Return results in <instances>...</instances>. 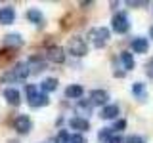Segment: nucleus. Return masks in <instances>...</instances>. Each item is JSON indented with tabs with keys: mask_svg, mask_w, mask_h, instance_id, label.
Segmentation results:
<instances>
[{
	"mask_svg": "<svg viewBox=\"0 0 153 143\" xmlns=\"http://www.w3.org/2000/svg\"><path fill=\"white\" fill-rule=\"evenodd\" d=\"M29 74H31L29 65L25 61H21V63H17L13 69H10L8 73L4 74V80H6V82H17V80H25Z\"/></svg>",
	"mask_w": 153,
	"mask_h": 143,
	"instance_id": "f257e3e1",
	"label": "nucleus"
},
{
	"mask_svg": "<svg viewBox=\"0 0 153 143\" xmlns=\"http://www.w3.org/2000/svg\"><path fill=\"white\" fill-rule=\"evenodd\" d=\"M67 50H69L71 55L82 57V55L88 54V44H86L80 36H73V38H69V42H67Z\"/></svg>",
	"mask_w": 153,
	"mask_h": 143,
	"instance_id": "f03ea898",
	"label": "nucleus"
},
{
	"mask_svg": "<svg viewBox=\"0 0 153 143\" xmlns=\"http://www.w3.org/2000/svg\"><path fill=\"white\" fill-rule=\"evenodd\" d=\"M88 38L92 40V44L96 48H103L109 40V29L107 27H96L88 32Z\"/></svg>",
	"mask_w": 153,
	"mask_h": 143,
	"instance_id": "7ed1b4c3",
	"label": "nucleus"
},
{
	"mask_svg": "<svg viewBox=\"0 0 153 143\" xmlns=\"http://www.w3.org/2000/svg\"><path fill=\"white\" fill-rule=\"evenodd\" d=\"M113 31L117 32V35H124V32L128 31V27H130V23H128V15L124 12H119L113 15Z\"/></svg>",
	"mask_w": 153,
	"mask_h": 143,
	"instance_id": "20e7f679",
	"label": "nucleus"
},
{
	"mask_svg": "<svg viewBox=\"0 0 153 143\" xmlns=\"http://www.w3.org/2000/svg\"><path fill=\"white\" fill-rule=\"evenodd\" d=\"M13 128H16L17 133H21V136H27V133L33 130V120L27 116V114H19L16 120H13Z\"/></svg>",
	"mask_w": 153,
	"mask_h": 143,
	"instance_id": "39448f33",
	"label": "nucleus"
},
{
	"mask_svg": "<svg viewBox=\"0 0 153 143\" xmlns=\"http://www.w3.org/2000/svg\"><path fill=\"white\" fill-rule=\"evenodd\" d=\"M46 57L52 61V63H63L65 61V52H63V48L61 46H50L46 50Z\"/></svg>",
	"mask_w": 153,
	"mask_h": 143,
	"instance_id": "423d86ee",
	"label": "nucleus"
},
{
	"mask_svg": "<svg viewBox=\"0 0 153 143\" xmlns=\"http://www.w3.org/2000/svg\"><path fill=\"white\" fill-rule=\"evenodd\" d=\"M107 99H109V94L105 90H92L90 92V101L92 105H107Z\"/></svg>",
	"mask_w": 153,
	"mask_h": 143,
	"instance_id": "0eeeda50",
	"label": "nucleus"
},
{
	"mask_svg": "<svg viewBox=\"0 0 153 143\" xmlns=\"http://www.w3.org/2000/svg\"><path fill=\"white\" fill-rule=\"evenodd\" d=\"M16 21V10L12 6H4L0 8V23L2 25H10V23Z\"/></svg>",
	"mask_w": 153,
	"mask_h": 143,
	"instance_id": "6e6552de",
	"label": "nucleus"
},
{
	"mask_svg": "<svg viewBox=\"0 0 153 143\" xmlns=\"http://www.w3.org/2000/svg\"><path fill=\"white\" fill-rule=\"evenodd\" d=\"M2 95H4V99H6L10 105H13V107H17V105L21 103V94H19L16 88H6L2 92Z\"/></svg>",
	"mask_w": 153,
	"mask_h": 143,
	"instance_id": "1a4fd4ad",
	"label": "nucleus"
},
{
	"mask_svg": "<svg viewBox=\"0 0 153 143\" xmlns=\"http://www.w3.org/2000/svg\"><path fill=\"white\" fill-rule=\"evenodd\" d=\"M69 126L73 128V130H76V132H84V130H88L90 128V122L86 120V118H80V116H75V118H71L69 120Z\"/></svg>",
	"mask_w": 153,
	"mask_h": 143,
	"instance_id": "9d476101",
	"label": "nucleus"
},
{
	"mask_svg": "<svg viewBox=\"0 0 153 143\" xmlns=\"http://www.w3.org/2000/svg\"><path fill=\"white\" fill-rule=\"evenodd\" d=\"M29 71H31V73H40V71H44L46 69V61L44 59H40V57H31V59H29Z\"/></svg>",
	"mask_w": 153,
	"mask_h": 143,
	"instance_id": "9b49d317",
	"label": "nucleus"
},
{
	"mask_svg": "<svg viewBox=\"0 0 153 143\" xmlns=\"http://www.w3.org/2000/svg\"><path fill=\"white\" fill-rule=\"evenodd\" d=\"M117 116H119L117 105H105L102 109V118H105V120H117Z\"/></svg>",
	"mask_w": 153,
	"mask_h": 143,
	"instance_id": "f8f14e48",
	"label": "nucleus"
},
{
	"mask_svg": "<svg viewBox=\"0 0 153 143\" xmlns=\"http://www.w3.org/2000/svg\"><path fill=\"white\" fill-rule=\"evenodd\" d=\"M147 48H149V44H147V38L138 36V38H134V40H132V50L136 52V54H146Z\"/></svg>",
	"mask_w": 153,
	"mask_h": 143,
	"instance_id": "ddd939ff",
	"label": "nucleus"
},
{
	"mask_svg": "<svg viewBox=\"0 0 153 143\" xmlns=\"http://www.w3.org/2000/svg\"><path fill=\"white\" fill-rule=\"evenodd\" d=\"M82 94H84V88L79 86V84H71L69 88L65 90V95L69 99H79V97H82Z\"/></svg>",
	"mask_w": 153,
	"mask_h": 143,
	"instance_id": "4468645a",
	"label": "nucleus"
},
{
	"mask_svg": "<svg viewBox=\"0 0 153 143\" xmlns=\"http://www.w3.org/2000/svg\"><path fill=\"white\" fill-rule=\"evenodd\" d=\"M4 46H8V48H21L23 46L21 35H8V36H4Z\"/></svg>",
	"mask_w": 153,
	"mask_h": 143,
	"instance_id": "2eb2a0df",
	"label": "nucleus"
},
{
	"mask_svg": "<svg viewBox=\"0 0 153 143\" xmlns=\"http://www.w3.org/2000/svg\"><path fill=\"white\" fill-rule=\"evenodd\" d=\"M48 103H50L48 95H46V94H40V92H38L33 99H29V105H31V107H35V109H36V107H46Z\"/></svg>",
	"mask_w": 153,
	"mask_h": 143,
	"instance_id": "dca6fc26",
	"label": "nucleus"
},
{
	"mask_svg": "<svg viewBox=\"0 0 153 143\" xmlns=\"http://www.w3.org/2000/svg\"><path fill=\"white\" fill-rule=\"evenodd\" d=\"M27 19L31 23H35V25H44V15L40 13V10H29L27 12Z\"/></svg>",
	"mask_w": 153,
	"mask_h": 143,
	"instance_id": "f3484780",
	"label": "nucleus"
},
{
	"mask_svg": "<svg viewBox=\"0 0 153 143\" xmlns=\"http://www.w3.org/2000/svg\"><path fill=\"white\" fill-rule=\"evenodd\" d=\"M40 88H42V92H44V94H48V92H56L57 80H56V78H44V80H42V84H40Z\"/></svg>",
	"mask_w": 153,
	"mask_h": 143,
	"instance_id": "a211bd4d",
	"label": "nucleus"
},
{
	"mask_svg": "<svg viewBox=\"0 0 153 143\" xmlns=\"http://www.w3.org/2000/svg\"><path fill=\"white\" fill-rule=\"evenodd\" d=\"M121 61H123V65H124V69H126V71L134 69V65H136L130 52H123V54H121Z\"/></svg>",
	"mask_w": 153,
	"mask_h": 143,
	"instance_id": "6ab92c4d",
	"label": "nucleus"
},
{
	"mask_svg": "<svg viewBox=\"0 0 153 143\" xmlns=\"http://www.w3.org/2000/svg\"><path fill=\"white\" fill-rule=\"evenodd\" d=\"M76 111L84 113V114H90V113H92V101H84V99H80L79 105H76Z\"/></svg>",
	"mask_w": 153,
	"mask_h": 143,
	"instance_id": "aec40b11",
	"label": "nucleus"
},
{
	"mask_svg": "<svg viewBox=\"0 0 153 143\" xmlns=\"http://www.w3.org/2000/svg\"><path fill=\"white\" fill-rule=\"evenodd\" d=\"M111 133H113L111 128H102V130H100V133H98V139H100V141H107L109 137H111Z\"/></svg>",
	"mask_w": 153,
	"mask_h": 143,
	"instance_id": "412c9836",
	"label": "nucleus"
},
{
	"mask_svg": "<svg viewBox=\"0 0 153 143\" xmlns=\"http://www.w3.org/2000/svg\"><path fill=\"white\" fill-rule=\"evenodd\" d=\"M25 94H27V99H33L38 94V88H36L35 84H27L25 86Z\"/></svg>",
	"mask_w": 153,
	"mask_h": 143,
	"instance_id": "4be33fe9",
	"label": "nucleus"
},
{
	"mask_svg": "<svg viewBox=\"0 0 153 143\" xmlns=\"http://www.w3.org/2000/svg\"><path fill=\"white\" fill-rule=\"evenodd\" d=\"M132 92L138 95V97H146V94H143V84L142 82H136L132 86Z\"/></svg>",
	"mask_w": 153,
	"mask_h": 143,
	"instance_id": "5701e85b",
	"label": "nucleus"
},
{
	"mask_svg": "<svg viewBox=\"0 0 153 143\" xmlns=\"http://www.w3.org/2000/svg\"><path fill=\"white\" fill-rule=\"evenodd\" d=\"M69 133H67L65 130H61L59 133H57V137H56V143H69Z\"/></svg>",
	"mask_w": 153,
	"mask_h": 143,
	"instance_id": "b1692460",
	"label": "nucleus"
},
{
	"mask_svg": "<svg viewBox=\"0 0 153 143\" xmlns=\"http://www.w3.org/2000/svg\"><path fill=\"white\" fill-rule=\"evenodd\" d=\"M124 128H126V120H123V118H119V120H117V122H115V126L111 128V130L119 133V132H123V130H124Z\"/></svg>",
	"mask_w": 153,
	"mask_h": 143,
	"instance_id": "393cba45",
	"label": "nucleus"
},
{
	"mask_svg": "<svg viewBox=\"0 0 153 143\" xmlns=\"http://www.w3.org/2000/svg\"><path fill=\"white\" fill-rule=\"evenodd\" d=\"M69 143H86V139H84L82 133H73V136L69 137Z\"/></svg>",
	"mask_w": 153,
	"mask_h": 143,
	"instance_id": "a878e982",
	"label": "nucleus"
},
{
	"mask_svg": "<svg viewBox=\"0 0 153 143\" xmlns=\"http://www.w3.org/2000/svg\"><path fill=\"white\" fill-rule=\"evenodd\" d=\"M128 6H130V8H146L147 2H146V0H130Z\"/></svg>",
	"mask_w": 153,
	"mask_h": 143,
	"instance_id": "bb28decb",
	"label": "nucleus"
},
{
	"mask_svg": "<svg viewBox=\"0 0 153 143\" xmlns=\"http://www.w3.org/2000/svg\"><path fill=\"white\" fill-rule=\"evenodd\" d=\"M105 143H124V139L119 136V133H111V137H109Z\"/></svg>",
	"mask_w": 153,
	"mask_h": 143,
	"instance_id": "cd10ccee",
	"label": "nucleus"
},
{
	"mask_svg": "<svg viewBox=\"0 0 153 143\" xmlns=\"http://www.w3.org/2000/svg\"><path fill=\"white\" fill-rule=\"evenodd\" d=\"M124 141H126V143H146L143 137H140V136H128Z\"/></svg>",
	"mask_w": 153,
	"mask_h": 143,
	"instance_id": "c85d7f7f",
	"label": "nucleus"
},
{
	"mask_svg": "<svg viewBox=\"0 0 153 143\" xmlns=\"http://www.w3.org/2000/svg\"><path fill=\"white\" fill-rule=\"evenodd\" d=\"M146 74L149 76V78H153V59L147 61V65H146Z\"/></svg>",
	"mask_w": 153,
	"mask_h": 143,
	"instance_id": "c756f323",
	"label": "nucleus"
},
{
	"mask_svg": "<svg viewBox=\"0 0 153 143\" xmlns=\"http://www.w3.org/2000/svg\"><path fill=\"white\" fill-rule=\"evenodd\" d=\"M115 76H119V78H121V76H124V73H123V71H115Z\"/></svg>",
	"mask_w": 153,
	"mask_h": 143,
	"instance_id": "7c9ffc66",
	"label": "nucleus"
},
{
	"mask_svg": "<svg viewBox=\"0 0 153 143\" xmlns=\"http://www.w3.org/2000/svg\"><path fill=\"white\" fill-rule=\"evenodd\" d=\"M149 35H151V38H153V27H151V29H149Z\"/></svg>",
	"mask_w": 153,
	"mask_h": 143,
	"instance_id": "2f4dec72",
	"label": "nucleus"
}]
</instances>
